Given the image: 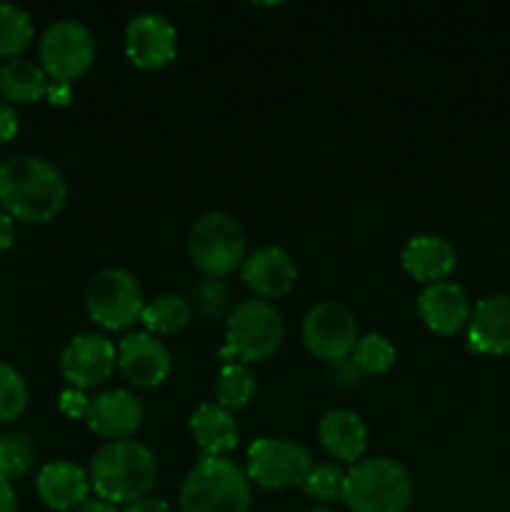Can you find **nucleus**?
I'll use <instances>...</instances> for the list:
<instances>
[{"mask_svg": "<svg viewBox=\"0 0 510 512\" xmlns=\"http://www.w3.org/2000/svg\"><path fill=\"white\" fill-rule=\"evenodd\" d=\"M65 200L63 175L40 155H15L0 165V205L13 220L48 223L63 210Z\"/></svg>", "mask_w": 510, "mask_h": 512, "instance_id": "1", "label": "nucleus"}, {"mask_svg": "<svg viewBox=\"0 0 510 512\" xmlns=\"http://www.w3.org/2000/svg\"><path fill=\"white\" fill-rule=\"evenodd\" d=\"M158 480L155 455L135 440H113L95 453L90 463V485L108 503H133L148 498Z\"/></svg>", "mask_w": 510, "mask_h": 512, "instance_id": "2", "label": "nucleus"}, {"mask_svg": "<svg viewBox=\"0 0 510 512\" xmlns=\"http://www.w3.org/2000/svg\"><path fill=\"white\" fill-rule=\"evenodd\" d=\"M413 498V478L398 460L365 458L345 473L343 503L353 512H405Z\"/></svg>", "mask_w": 510, "mask_h": 512, "instance_id": "3", "label": "nucleus"}, {"mask_svg": "<svg viewBox=\"0 0 510 512\" xmlns=\"http://www.w3.org/2000/svg\"><path fill=\"white\" fill-rule=\"evenodd\" d=\"M250 500L248 473L228 458L205 455L180 488V512H248Z\"/></svg>", "mask_w": 510, "mask_h": 512, "instance_id": "4", "label": "nucleus"}, {"mask_svg": "<svg viewBox=\"0 0 510 512\" xmlns=\"http://www.w3.org/2000/svg\"><path fill=\"white\" fill-rule=\"evenodd\" d=\"M283 335L285 325L275 305L268 300H245L228 315L220 358L225 363H260L280 348Z\"/></svg>", "mask_w": 510, "mask_h": 512, "instance_id": "5", "label": "nucleus"}, {"mask_svg": "<svg viewBox=\"0 0 510 512\" xmlns=\"http://www.w3.org/2000/svg\"><path fill=\"white\" fill-rule=\"evenodd\" d=\"M188 253L195 268L208 278H223L245 260V233L238 220L223 210L200 215L188 235Z\"/></svg>", "mask_w": 510, "mask_h": 512, "instance_id": "6", "label": "nucleus"}, {"mask_svg": "<svg viewBox=\"0 0 510 512\" xmlns=\"http://www.w3.org/2000/svg\"><path fill=\"white\" fill-rule=\"evenodd\" d=\"M88 315L108 330L130 328L143 315V290L133 273L123 268H103L90 278L85 290Z\"/></svg>", "mask_w": 510, "mask_h": 512, "instance_id": "7", "label": "nucleus"}, {"mask_svg": "<svg viewBox=\"0 0 510 512\" xmlns=\"http://www.w3.org/2000/svg\"><path fill=\"white\" fill-rule=\"evenodd\" d=\"M40 68L55 83H73L95 60V38L88 25L65 18L48 25L38 45Z\"/></svg>", "mask_w": 510, "mask_h": 512, "instance_id": "8", "label": "nucleus"}, {"mask_svg": "<svg viewBox=\"0 0 510 512\" xmlns=\"http://www.w3.org/2000/svg\"><path fill=\"white\" fill-rule=\"evenodd\" d=\"M313 470V458L305 445L288 438H260L248 450L250 483L268 490L298 488Z\"/></svg>", "mask_w": 510, "mask_h": 512, "instance_id": "9", "label": "nucleus"}, {"mask_svg": "<svg viewBox=\"0 0 510 512\" xmlns=\"http://www.w3.org/2000/svg\"><path fill=\"white\" fill-rule=\"evenodd\" d=\"M303 340L310 353L325 363L348 360L358 343L355 315L338 300H323L305 313Z\"/></svg>", "mask_w": 510, "mask_h": 512, "instance_id": "10", "label": "nucleus"}, {"mask_svg": "<svg viewBox=\"0 0 510 512\" xmlns=\"http://www.w3.org/2000/svg\"><path fill=\"white\" fill-rule=\"evenodd\" d=\"M115 363H118V350L113 340L98 333H80L63 350L60 373L68 380L70 388L85 390L108 380Z\"/></svg>", "mask_w": 510, "mask_h": 512, "instance_id": "11", "label": "nucleus"}, {"mask_svg": "<svg viewBox=\"0 0 510 512\" xmlns=\"http://www.w3.org/2000/svg\"><path fill=\"white\" fill-rule=\"evenodd\" d=\"M125 53L138 68H163L178 53V30L158 13L135 15L125 28Z\"/></svg>", "mask_w": 510, "mask_h": 512, "instance_id": "12", "label": "nucleus"}, {"mask_svg": "<svg viewBox=\"0 0 510 512\" xmlns=\"http://www.w3.org/2000/svg\"><path fill=\"white\" fill-rule=\"evenodd\" d=\"M170 350L150 333H130L118 345V368L138 388H158L170 375Z\"/></svg>", "mask_w": 510, "mask_h": 512, "instance_id": "13", "label": "nucleus"}, {"mask_svg": "<svg viewBox=\"0 0 510 512\" xmlns=\"http://www.w3.org/2000/svg\"><path fill=\"white\" fill-rule=\"evenodd\" d=\"M85 420L93 433L110 440H125L143 423V405L133 393L115 388L90 400Z\"/></svg>", "mask_w": 510, "mask_h": 512, "instance_id": "14", "label": "nucleus"}, {"mask_svg": "<svg viewBox=\"0 0 510 512\" xmlns=\"http://www.w3.org/2000/svg\"><path fill=\"white\" fill-rule=\"evenodd\" d=\"M468 345L475 353H510V295L478 300L468 320Z\"/></svg>", "mask_w": 510, "mask_h": 512, "instance_id": "15", "label": "nucleus"}, {"mask_svg": "<svg viewBox=\"0 0 510 512\" xmlns=\"http://www.w3.org/2000/svg\"><path fill=\"white\" fill-rule=\"evenodd\" d=\"M418 313L433 333L453 335L470 320V300L460 285L440 280L418 295Z\"/></svg>", "mask_w": 510, "mask_h": 512, "instance_id": "16", "label": "nucleus"}, {"mask_svg": "<svg viewBox=\"0 0 510 512\" xmlns=\"http://www.w3.org/2000/svg\"><path fill=\"white\" fill-rule=\"evenodd\" d=\"M243 280L260 298H278L293 288L298 280V268L283 248L268 245L243 260Z\"/></svg>", "mask_w": 510, "mask_h": 512, "instance_id": "17", "label": "nucleus"}, {"mask_svg": "<svg viewBox=\"0 0 510 512\" xmlns=\"http://www.w3.org/2000/svg\"><path fill=\"white\" fill-rule=\"evenodd\" d=\"M38 498L53 510H78L88 500L90 478L80 465L68 460H55L40 468L35 480Z\"/></svg>", "mask_w": 510, "mask_h": 512, "instance_id": "18", "label": "nucleus"}, {"mask_svg": "<svg viewBox=\"0 0 510 512\" xmlns=\"http://www.w3.org/2000/svg\"><path fill=\"white\" fill-rule=\"evenodd\" d=\"M400 260H403V268L410 278L430 285L448 278L458 255H455L453 245L440 235H415L405 243Z\"/></svg>", "mask_w": 510, "mask_h": 512, "instance_id": "19", "label": "nucleus"}, {"mask_svg": "<svg viewBox=\"0 0 510 512\" xmlns=\"http://www.w3.org/2000/svg\"><path fill=\"white\" fill-rule=\"evenodd\" d=\"M318 438L325 453L333 455L335 460L355 463V460L363 458L365 445H368V428H365L360 415H355L353 410L338 408L328 410L320 418Z\"/></svg>", "mask_w": 510, "mask_h": 512, "instance_id": "20", "label": "nucleus"}, {"mask_svg": "<svg viewBox=\"0 0 510 512\" xmlns=\"http://www.w3.org/2000/svg\"><path fill=\"white\" fill-rule=\"evenodd\" d=\"M190 430L198 448L208 458H223L238 445V425H235L233 413L220 408L218 403L198 405V410L190 415Z\"/></svg>", "mask_w": 510, "mask_h": 512, "instance_id": "21", "label": "nucleus"}, {"mask_svg": "<svg viewBox=\"0 0 510 512\" xmlns=\"http://www.w3.org/2000/svg\"><path fill=\"white\" fill-rule=\"evenodd\" d=\"M48 93V75L33 60H8L0 65V95L8 103H35Z\"/></svg>", "mask_w": 510, "mask_h": 512, "instance_id": "22", "label": "nucleus"}, {"mask_svg": "<svg viewBox=\"0 0 510 512\" xmlns=\"http://www.w3.org/2000/svg\"><path fill=\"white\" fill-rule=\"evenodd\" d=\"M190 318H193V308L183 295L163 293L145 305L140 323L150 335H175L190 323Z\"/></svg>", "mask_w": 510, "mask_h": 512, "instance_id": "23", "label": "nucleus"}, {"mask_svg": "<svg viewBox=\"0 0 510 512\" xmlns=\"http://www.w3.org/2000/svg\"><path fill=\"white\" fill-rule=\"evenodd\" d=\"M255 395V378L243 363H223L215 380V403L228 413L245 408Z\"/></svg>", "mask_w": 510, "mask_h": 512, "instance_id": "24", "label": "nucleus"}, {"mask_svg": "<svg viewBox=\"0 0 510 512\" xmlns=\"http://www.w3.org/2000/svg\"><path fill=\"white\" fill-rule=\"evenodd\" d=\"M33 40V20L23 8L0 3V58H18Z\"/></svg>", "mask_w": 510, "mask_h": 512, "instance_id": "25", "label": "nucleus"}, {"mask_svg": "<svg viewBox=\"0 0 510 512\" xmlns=\"http://www.w3.org/2000/svg\"><path fill=\"white\" fill-rule=\"evenodd\" d=\"M35 463V443L25 433H8L0 438V480L10 483L13 478L28 473Z\"/></svg>", "mask_w": 510, "mask_h": 512, "instance_id": "26", "label": "nucleus"}, {"mask_svg": "<svg viewBox=\"0 0 510 512\" xmlns=\"http://www.w3.org/2000/svg\"><path fill=\"white\" fill-rule=\"evenodd\" d=\"M353 365L360 373L380 375L388 373L395 363V348L385 335L380 333H368L363 338H358L353 350Z\"/></svg>", "mask_w": 510, "mask_h": 512, "instance_id": "27", "label": "nucleus"}, {"mask_svg": "<svg viewBox=\"0 0 510 512\" xmlns=\"http://www.w3.org/2000/svg\"><path fill=\"white\" fill-rule=\"evenodd\" d=\"M28 408V383L8 363H0V423H13Z\"/></svg>", "mask_w": 510, "mask_h": 512, "instance_id": "28", "label": "nucleus"}, {"mask_svg": "<svg viewBox=\"0 0 510 512\" xmlns=\"http://www.w3.org/2000/svg\"><path fill=\"white\" fill-rule=\"evenodd\" d=\"M190 308L198 310L200 318L205 320H218L223 318L225 310L230 308V288L225 280L220 278H208L198 280L193 288V303Z\"/></svg>", "mask_w": 510, "mask_h": 512, "instance_id": "29", "label": "nucleus"}, {"mask_svg": "<svg viewBox=\"0 0 510 512\" xmlns=\"http://www.w3.org/2000/svg\"><path fill=\"white\" fill-rule=\"evenodd\" d=\"M345 473L338 465H313V470L305 478L303 490L308 498L320 500V503H330V500L343 498Z\"/></svg>", "mask_w": 510, "mask_h": 512, "instance_id": "30", "label": "nucleus"}, {"mask_svg": "<svg viewBox=\"0 0 510 512\" xmlns=\"http://www.w3.org/2000/svg\"><path fill=\"white\" fill-rule=\"evenodd\" d=\"M88 405H90V400L85 398L83 390L68 388L60 393L58 408H60V413H65L68 418H85V413H88Z\"/></svg>", "mask_w": 510, "mask_h": 512, "instance_id": "31", "label": "nucleus"}, {"mask_svg": "<svg viewBox=\"0 0 510 512\" xmlns=\"http://www.w3.org/2000/svg\"><path fill=\"white\" fill-rule=\"evenodd\" d=\"M15 133H18V115L8 103L0 100V145L13 140Z\"/></svg>", "mask_w": 510, "mask_h": 512, "instance_id": "32", "label": "nucleus"}, {"mask_svg": "<svg viewBox=\"0 0 510 512\" xmlns=\"http://www.w3.org/2000/svg\"><path fill=\"white\" fill-rule=\"evenodd\" d=\"M123 512H170V505L165 503V500H158V498H140V500H133V503L125 505Z\"/></svg>", "mask_w": 510, "mask_h": 512, "instance_id": "33", "label": "nucleus"}, {"mask_svg": "<svg viewBox=\"0 0 510 512\" xmlns=\"http://www.w3.org/2000/svg\"><path fill=\"white\" fill-rule=\"evenodd\" d=\"M15 243V223L3 208H0V253Z\"/></svg>", "mask_w": 510, "mask_h": 512, "instance_id": "34", "label": "nucleus"}, {"mask_svg": "<svg viewBox=\"0 0 510 512\" xmlns=\"http://www.w3.org/2000/svg\"><path fill=\"white\" fill-rule=\"evenodd\" d=\"M0 512H18V498L10 483L0 480Z\"/></svg>", "mask_w": 510, "mask_h": 512, "instance_id": "35", "label": "nucleus"}, {"mask_svg": "<svg viewBox=\"0 0 510 512\" xmlns=\"http://www.w3.org/2000/svg\"><path fill=\"white\" fill-rule=\"evenodd\" d=\"M50 98V103L53 105H68L70 103V85L68 83H53L48 85V93H45Z\"/></svg>", "mask_w": 510, "mask_h": 512, "instance_id": "36", "label": "nucleus"}, {"mask_svg": "<svg viewBox=\"0 0 510 512\" xmlns=\"http://www.w3.org/2000/svg\"><path fill=\"white\" fill-rule=\"evenodd\" d=\"M75 512H118V508H115L113 503H108V500L95 498V500H85V503Z\"/></svg>", "mask_w": 510, "mask_h": 512, "instance_id": "37", "label": "nucleus"}, {"mask_svg": "<svg viewBox=\"0 0 510 512\" xmlns=\"http://www.w3.org/2000/svg\"><path fill=\"white\" fill-rule=\"evenodd\" d=\"M310 512H333V510H310Z\"/></svg>", "mask_w": 510, "mask_h": 512, "instance_id": "38", "label": "nucleus"}]
</instances>
